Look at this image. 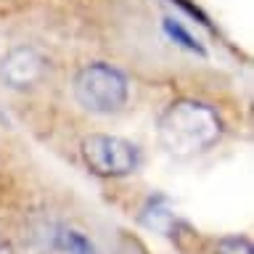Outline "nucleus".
<instances>
[{"label": "nucleus", "instance_id": "f257e3e1", "mask_svg": "<svg viewBox=\"0 0 254 254\" xmlns=\"http://www.w3.org/2000/svg\"><path fill=\"white\" fill-rule=\"evenodd\" d=\"M225 135L217 109L196 98H175L156 119V138L170 156L190 159L206 154Z\"/></svg>", "mask_w": 254, "mask_h": 254}, {"label": "nucleus", "instance_id": "f03ea898", "mask_svg": "<svg viewBox=\"0 0 254 254\" xmlns=\"http://www.w3.org/2000/svg\"><path fill=\"white\" fill-rule=\"evenodd\" d=\"M74 101L90 114H117L130 101V79L106 61L82 64L71 79Z\"/></svg>", "mask_w": 254, "mask_h": 254}, {"label": "nucleus", "instance_id": "7ed1b4c3", "mask_svg": "<svg viewBox=\"0 0 254 254\" xmlns=\"http://www.w3.org/2000/svg\"><path fill=\"white\" fill-rule=\"evenodd\" d=\"M79 156L90 175L103 180H117L127 175L138 172L143 162L140 148L132 140H125L119 135H106V132H93L85 135L79 143Z\"/></svg>", "mask_w": 254, "mask_h": 254}, {"label": "nucleus", "instance_id": "20e7f679", "mask_svg": "<svg viewBox=\"0 0 254 254\" xmlns=\"http://www.w3.org/2000/svg\"><path fill=\"white\" fill-rule=\"evenodd\" d=\"M48 61L37 48L16 45L0 59V79L13 90H29L40 85L48 74Z\"/></svg>", "mask_w": 254, "mask_h": 254}, {"label": "nucleus", "instance_id": "39448f33", "mask_svg": "<svg viewBox=\"0 0 254 254\" xmlns=\"http://www.w3.org/2000/svg\"><path fill=\"white\" fill-rule=\"evenodd\" d=\"M146 228H151V230H159V233H170V228H172V222L178 220L172 214V209H170V201H167L164 196H151L148 201H146V206L140 209V217H138Z\"/></svg>", "mask_w": 254, "mask_h": 254}, {"label": "nucleus", "instance_id": "423d86ee", "mask_svg": "<svg viewBox=\"0 0 254 254\" xmlns=\"http://www.w3.org/2000/svg\"><path fill=\"white\" fill-rule=\"evenodd\" d=\"M51 246L64 252V254H98L95 244L74 228H56L53 238H51Z\"/></svg>", "mask_w": 254, "mask_h": 254}, {"label": "nucleus", "instance_id": "0eeeda50", "mask_svg": "<svg viewBox=\"0 0 254 254\" xmlns=\"http://www.w3.org/2000/svg\"><path fill=\"white\" fill-rule=\"evenodd\" d=\"M164 32H167V37L175 40L180 48H186V51L190 53H198V56H204V45L198 43V40L190 35V32L183 27L180 21H175V19H164Z\"/></svg>", "mask_w": 254, "mask_h": 254}, {"label": "nucleus", "instance_id": "6e6552de", "mask_svg": "<svg viewBox=\"0 0 254 254\" xmlns=\"http://www.w3.org/2000/svg\"><path fill=\"white\" fill-rule=\"evenodd\" d=\"M212 254H254V244L249 236H222L214 241Z\"/></svg>", "mask_w": 254, "mask_h": 254}, {"label": "nucleus", "instance_id": "1a4fd4ad", "mask_svg": "<svg viewBox=\"0 0 254 254\" xmlns=\"http://www.w3.org/2000/svg\"><path fill=\"white\" fill-rule=\"evenodd\" d=\"M114 254H148V246L138 236L127 233V230H119L117 241H114Z\"/></svg>", "mask_w": 254, "mask_h": 254}, {"label": "nucleus", "instance_id": "9d476101", "mask_svg": "<svg viewBox=\"0 0 254 254\" xmlns=\"http://www.w3.org/2000/svg\"><path fill=\"white\" fill-rule=\"evenodd\" d=\"M172 3H175V5H180L183 11H188L190 16H193V19H198V21H201L204 27H209V19H206V13H204L201 8H198V5H193V3H188V0H172Z\"/></svg>", "mask_w": 254, "mask_h": 254}, {"label": "nucleus", "instance_id": "9b49d317", "mask_svg": "<svg viewBox=\"0 0 254 254\" xmlns=\"http://www.w3.org/2000/svg\"><path fill=\"white\" fill-rule=\"evenodd\" d=\"M0 254H16V249H13V244L8 241L5 236H0Z\"/></svg>", "mask_w": 254, "mask_h": 254}]
</instances>
